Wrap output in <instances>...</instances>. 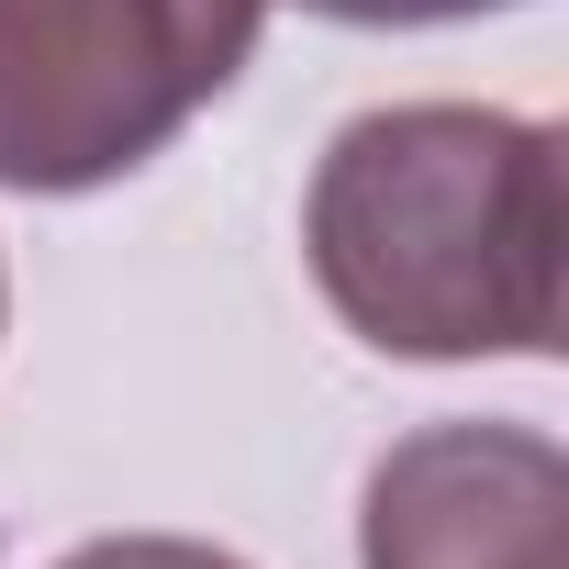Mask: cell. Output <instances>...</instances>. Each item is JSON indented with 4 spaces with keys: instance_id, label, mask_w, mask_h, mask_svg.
Here are the masks:
<instances>
[{
    "instance_id": "obj_6",
    "label": "cell",
    "mask_w": 569,
    "mask_h": 569,
    "mask_svg": "<svg viewBox=\"0 0 569 569\" xmlns=\"http://www.w3.org/2000/svg\"><path fill=\"white\" fill-rule=\"evenodd\" d=\"M0 325H12V268H0Z\"/></svg>"
},
{
    "instance_id": "obj_4",
    "label": "cell",
    "mask_w": 569,
    "mask_h": 569,
    "mask_svg": "<svg viewBox=\"0 0 569 569\" xmlns=\"http://www.w3.org/2000/svg\"><path fill=\"white\" fill-rule=\"evenodd\" d=\"M57 569H246V558H223V547H201V536H90V547H68Z\"/></svg>"
},
{
    "instance_id": "obj_1",
    "label": "cell",
    "mask_w": 569,
    "mask_h": 569,
    "mask_svg": "<svg viewBox=\"0 0 569 569\" xmlns=\"http://www.w3.org/2000/svg\"><path fill=\"white\" fill-rule=\"evenodd\" d=\"M302 257L380 358H547L558 347V134L491 101L358 112L302 190Z\"/></svg>"
},
{
    "instance_id": "obj_5",
    "label": "cell",
    "mask_w": 569,
    "mask_h": 569,
    "mask_svg": "<svg viewBox=\"0 0 569 569\" xmlns=\"http://www.w3.org/2000/svg\"><path fill=\"white\" fill-rule=\"evenodd\" d=\"M325 23H358V34H425V23H480V12H513V0H302Z\"/></svg>"
},
{
    "instance_id": "obj_3",
    "label": "cell",
    "mask_w": 569,
    "mask_h": 569,
    "mask_svg": "<svg viewBox=\"0 0 569 569\" xmlns=\"http://www.w3.org/2000/svg\"><path fill=\"white\" fill-rule=\"evenodd\" d=\"M369 569H569V458L536 425H425L369 469Z\"/></svg>"
},
{
    "instance_id": "obj_2",
    "label": "cell",
    "mask_w": 569,
    "mask_h": 569,
    "mask_svg": "<svg viewBox=\"0 0 569 569\" xmlns=\"http://www.w3.org/2000/svg\"><path fill=\"white\" fill-rule=\"evenodd\" d=\"M268 0H0V190L134 179L257 57Z\"/></svg>"
}]
</instances>
